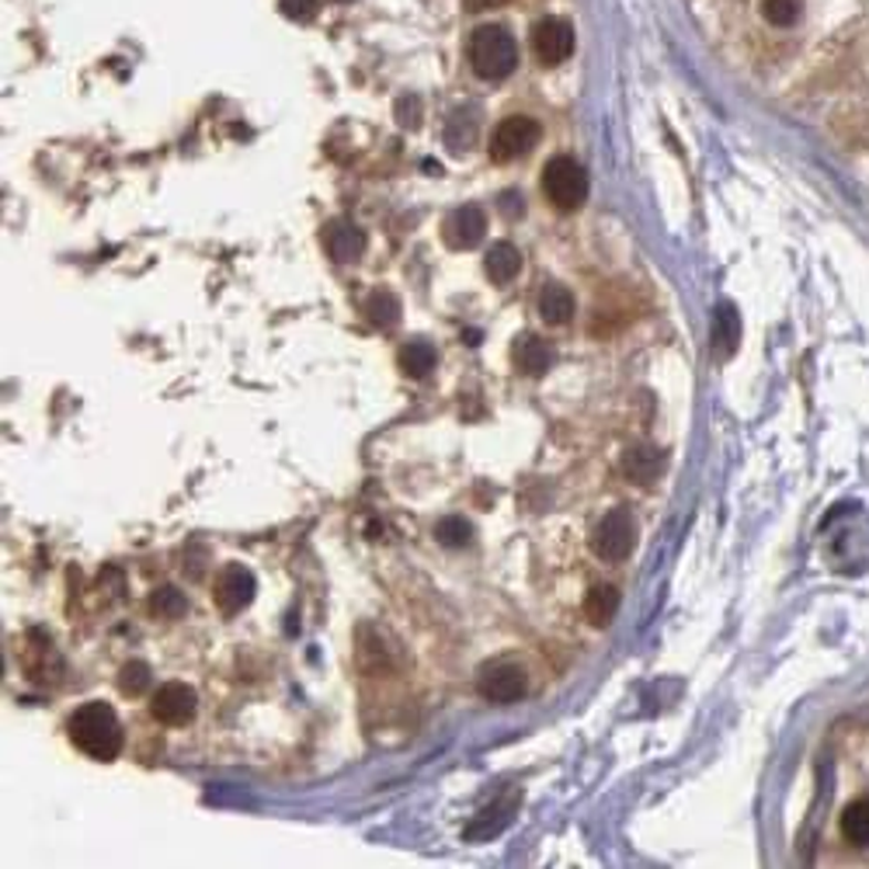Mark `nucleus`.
<instances>
[{"instance_id": "nucleus-26", "label": "nucleus", "mask_w": 869, "mask_h": 869, "mask_svg": "<svg viewBox=\"0 0 869 869\" xmlns=\"http://www.w3.org/2000/svg\"><path fill=\"white\" fill-rule=\"evenodd\" d=\"M279 8L285 18H293V21H313L321 11V0H279Z\"/></svg>"}, {"instance_id": "nucleus-19", "label": "nucleus", "mask_w": 869, "mask_h": 869, "mask_svg": "<svg viewBox=\"0 0 869 869\" xmlns=\"http://www.w3.org/2000/svg\"><path fill=\"white\" fill-rule=\"evenodd\" d=\"M619 609V591L613 585H595L585 598V616L591 626H609Z\"/></svg>"}, {"instance_id": "nucleus-15", "label": "nucleus", "mask_w": 869, "mask_h": 869, "mask_svg": "<svg viewBox=\"0 0 869 869\" xmlns=\"http://www.w3.org/2000/svg\"><path fill=\"white\" fill-rule=\"evenodd\" d=\"M484 269H488V279H491V282L504 285V282H512V279L522 272V254H519L515 244H504V240H501V244H494V248L488 251Z\"/></svg>"}, {"instance_id": "nucleus-25", "label": "nucleus", "mask_w": 869, "mask_h": 869, "mask_svg": "<svg viewBox=\"0 0 869 869\" xmlns=\"http://www.w3.org/2000/svg\"><path fill=\"white\" fill-rule=\"evenodd\" d=\"M150 609H154V616L178 619V616H185L188 601H185V595H181L178 588H157L154 598H150Z\"/></svg>"}, {"instance_id": "nucleus-4", "label": "nucleus", "mask_w": 869, "mask_h": 869, "mask_svg": "<svg viewBox=\"0 0 869 869\" xmlns=\"http://www.w3.org/2000/svg\"><path fill=\"white\" fill-rule=\"evenodd\" d=\"M634 546H637V522H634V515L626 509L609 512L591 533V549L598 553L601 561H609V564L626 561L634 553Z\"/></svg>"}, {"instance_id": "nucleus-7", "label": "nucleus", "mask_w": 869, "mask_h": 869, "mask_svg": "<svg viewBox=\"0 0 869 869\" xmlns=\"http://www.w3.org/2000/svg\"><path fill=\"white\" fill-rule=\"evenodd\" d=\"M533 53L543 66H557L574 53V29L564 18H543L533 29Z\"/></svg>"}, {"instance_id": "nucleus-8", "label": "nucleus", "mask_w": 869, "mask_h": 869, "mask_svg": "<svg viewBox=\"0 0 869 869\" xmlns=\"http://www.w3.org/2000/svg\"><path fill=\"white\" fill-rule=\"evenodd\" d=\"M484 233H488V216H484V209H477V206L452 209L446 216V223H442V237H446V244L452 251L477 248L480 240H484Z\"/></svg>"}, {"instance_id": "nucleus-23", "label": "nucleus", "mask_w": 869, "mask_h": 869, "mask_svg": "<svg viewBox=\"0 0 869 869\" xmlns=\"http://www.w3.org/2000/svg\"><path fill=\"white\" fill-rule=\"evenodd\" d=\"M762 14H765L768 25L789 29V25H796V21H800V0H765Z\"/></svg>"}, {"instance_id": "nucleus-3", "label": "nucleus", "mask_w": 869, "mask_h": 869, "mask_svg": "<svg viewBox=\"0 0 869 869\" xmlns=\"http://www.w3.org/2000/svg\"><path fill=\"white\" fill-rule=\"evenodd\" d=\"M543 191L549 206L570 212L588 199V171L574 157H553L543 167Z\"/></svg>"}, {"instance_id": "nucleus-12", "label": "nucleus", "mask_w": 869, "mask_h": 869, "mask_svg": "<svg viewBox=\"0 0 869 869\" xmlns=\"http://www.w3.org/2000/svg\"><path fill=\"white\" fill-rule=\"evenodd\" d=\"M512 358H515V366L528 376H543L549 366H553V352L549 345L543 342V337L536 334H522L515 348H512Z\"/></svg>"}, {"instance_id": "nucleus-21", "label": "nucleus", "mask_w": 869, "mask_h": 869, "mask_svg": "<svg viewBox=\"0 0 869 869\" xmlns=\"http://www.w3.org/2000/svg\"><path fill=\"white\" fill-rule=\"evenodd\" d=\"M473 136H477V112L473 108H456L449 126H446V139L456 154H463L467 147H473Z\"/></svg>"}, {"instance_id": "nucleus-10", "label": "nucleus", "mask_w": 869, "mask_h": 869, "mask_svg": "<svg viewBox=\"0 0 869 869\" xmlns=\"http://www.w3.org/2000/svg\"><path fill=\"white\" fill-rule=\"evenodd\" d=\"M477 689L484 692V699H491V703H519L525 695V674L515 664H488L480 671Z\"/></svg>"}, {"instance_id": "nucleus-9", "label": "nucleus", "mask_w": 869, "mask_h": 869, "mask_svg": "<svg viewBox=\"0 0 869 869\" xmlns=\"http://www.w3.org/2000/svg\"><path fill=\"white\" fill-rule=\"evenodd\" d=\"M150 710L160 723H167V727H185V723L196 716V692L185 682H167L157 689Z\"/></svg>"}, {"instance_id": "nucleus-6", "label": "nucleus", "mask_w": 869, "mask_h": 869, "mask_svg": "<svg viewBox=\"0 0 869 869\" xmlns=\"http://www.w3.org/2000/svg\"><path fill=\"white\" fill-rule=\"evenodd\" d=\"M258 591V582L248 567L240 564H230L220 577H216V588H212V598H216V609L223 616H237L240 609L251 606V598Z\"/></svg>"}, {"instance_id": "nucleus-17", "label": "nucleus", "mask_w": 869, "mask_h": 869, "mask_svg": "<svg viewBox=\"0 0 869 869\" xmlns=\"http://www.w3.org/2000/svg\"><path fill=\"white\" fill-rule=\"evenodd\" d=\"M540 313H543L546 324H567V321L574 317V296H570V289L549 282V285L543 289V296H540Z\"/></svg>"}, {"instance_id": "nucleus-29", "label": "nucleus", "mask_w": 869, "mask_h": 869, "mask_svg": "<svg viewBox=\"0 0 869 869\" xmlns=\"http://www.w3.org/2000/svg\"><path fill=\"white\" fill-rule=\"evenodd\" d=\"M504 212L519 216V196H515V191H509V196H504Z\"/></svg>"}, {"instance_id": "nucleus-18", "label": "nucleus", "mask_w": 869, "mask_h": 869, "mask_svg": "<svg viewBox=\"0 0 869 869\" xmlns=\"http://www.w3.org/2000/svg\"><path fill=\"white\" fill-rule=\"evenodd\" d=\"M362 310H366V317L383 331H394L400 324V300L394 293H386V289L369 293L366 303H362Z\"/></svg>"}, {"instance_id": "nucleus-11", "label": "nucleus", "mask_w": 869, "mask_h": 869, "mask_svg": "<svg viewBox=\"0 0 869 869\" xmlns=\"http://www.w3.org/2000/svg\"><path fill=\"white\" fill-rule=\"evenodd\" d=\"M324 248L334 261H355L362 254V248H366V237H362V230L348 220H334L324 227Z\"/></svg>"}, {"instance_id": "nucleus-24", "label": "nucleus", "mask_w": 869, "mask_h": 869, "mask_svg": "<svg viewBox=\"0 0 869 869\" xmlns=\"http://www.w3.org/2000/svg\"><path fill=\"white\" fill-rule=\"evenodd\" d=\"M150 689V668L143 661H129L123 671H118V692L123 695H139Z\"/></svg>"}, {"instance_id": "nucleus-13", "label": "nucleus", "mask_w": 869, "mask_h": 869, "mask_svg": "<svg viewBox=\"0 0 869 869\" xmlns=\"http://www.w3.org/2000/svg\"><path fill=\"white\" fill-rule=\"evenodd\" d=\"M664 470V456L658 449H650V446H640V449H630L626 452V460H622V473L637 480V484H655V480L661 477Z\"/></svg>"}, {"instance_id": "nucleus-16", "label": "nucleus", "mask_w": 869, "mask_h": 869, "mask_svg": "<svg viewBox=\"0 0 869 869\" xmlns=\"http://www.w3.org/2000/svg\"><path fill=\"white\" fill-rule=\"evenodd\" d=\"M841 835L849 845H859V849H869V796L862 800H852L849 807L841 810Z\"/></svg>"}, {"instance_id": "nucleus-14", "label": "nucleus", "mask_w": 869, "mask_h": 869, "mask_svg": "<svg viewBox=\"0 0 869 869\" xmlns=\"http://www.w3.org/2000/svg\"><path fill=\"white\" fill-rule=\"evenodd\" d=\"M397 362L407 376H428L434 366H439V352H434V345L425 342V337H410V342L400 348Z\"/></svg>"}, {"instance_id": "nucleus-2", "label": "nucleus", "mask_w": 869, "mask_h": 869, "mask_svg": "<svg viewBox=\"0 0 869 869\" xmlns=\"http://www.w3.org/2000/svg\"><path fill=\"white\" fill-rule=\"evenodd\" d=\"M470 66L484 81H504L519 66V45L509 29L480 25L470 39Z\"/></svg>"}, {"instance_id": "nucleus-28", "label": "nucleus", "mask_w": 869, "mask_h": 869, "mask_svg": "<svg viewBox=\"0 0 869 869\" xmlns=\"http://www.w3.org/2000/svg\"><path fill=\"white\" fill-rule=\"evenodd\" d=\"M467 11H494V8H504L509 0H463Z\"/></svg>"}, {"instance_id": "nucleus-22", "label": "nucleus", "mask_w": 869, "mask_h": 869, "mask_svg": "<svg viewBox=\"0 0 869 869\" xmlns=\"http://www.w3.org/2000/svg\"><path fill=\"white\" fill-rule=\"evenodd\" d=\"M434 536H439L442 546L460 549V546H467L473 540V525L463 515H449V519H442L439 525H434Z\"/></svg>"}, {"instance_id": "nucleus-1", "label": "nucleus", "mask_w": 869, "mask_h": 869, "mask_svg": "<svg viewBox=\"0 0 869 869\" xmlns=\"http://www.w3.org/2000/svg\"><path fill=\"white\" fill-rule=\"evenodd\" d=\"M66 731H70V741L94 762H115L126 741L123 723H118L108 703H84L81 710H74V716H70Z\"/></svg>"}, {"instance_id": "nucleus-20", "label": "nucleus", "mask_w": 869, "mask_h": 869, "mask_svg": "<svg viewBox=\"0 0 869 869\" xmlns=\"http://www.w3.org/2000/svg\"><path fill=\"white\" fill-rule=\"evenodd\" d=\"M737 334H741L737 310H734V306H720V310H716V327H713V345H716V355H720V358L734 355Z\"/></svg>"}, {"instance_id": "nucleus-5", "label": "nucleus", "mask_w": 869, "mask_h": 869, "mask_svg": "<svg viewBox=\"0 0 869 869\" xmlns=\"http://www.w3.org/2000/svg\"><path fill=\"white\" fill-rule=\"evenodd\" d=\"M543 129L536 118H528V115H512V118H504V123L494 129L491 136V160L498 164H509V160H519L525 157L528 150H536V143H540Z\"/></svg>"}, {"instance_id": "nucleus-30", "label": "nucleus", "mask_w": 869, "mask_h": 869, "mask_svg": "<svg viewBox=\"0 0 869 869\" xmlns=\"http://www.w3.org/2000/svg\"><path fill=\"white\" fill-rule=\"evenodd\" d=\"M334 4H352V0H334Z\"/></svg>"}, {"instance_id": "nucleus-27", "label": "nucleus", "mask_w": 869, "mask_h": 869, "mask_svg": "<svg viewBox=\"0 0 869 869\" xmlns=\"http://www.w3.org/2000/svg\"><path fill=\"white\" fill-rule=\"evenodd\" d=\"M397 112H400V126H418L421 123V105L415 102V98H404L400 105H397Z\"/></svg>"}]
</instances>
